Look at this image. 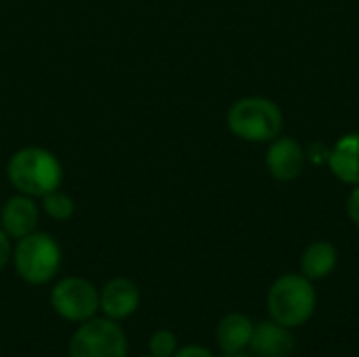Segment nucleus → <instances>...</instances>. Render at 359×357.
<instances>
[{
  "instance_id": "obj_1",
  "label": "nucleus",
  "mask_w": 359,
  "mask_h": 357,
  "mask_svg": "<svg viewBox=\"0 0 359 357\" xmlns=\"http://www.w3.org/2000/svg\"><path fill=\"white\" fill-rule=\"evenodd\" d=\"M6 181L17 194L40 200L63 183V164L46 147L25 145L11 154L6 162Z\"/></svg>"
},
{
  "instance_id": "obj_2",
  "label": "nucleus",
  "mask_w": 359,
  "mask_h": 357,
  "mask_svg": "<svg viewBox=\"0 0 359 357\" xmlns=\"http://www.w3.org/2000/svg\"><path fill=\"white\" fill-rule=\"evenodd\" d=\"M13 265L17 276L29 286H46L57 278L63 261L59 242L46 231H32L13 246Z\"/></svg>"
},
{
  "instance_id": "obj_3",
  "label": "nucleus",
  "mask_w": 359,
  "mask_h": 357,
  "mask_svg": "<svg viewBox=\"0 0 359 357\" xmlns=\"http://www.w3.org/2000/svg\"><path fill=\"white\" fill-rule=\"evenodd\" d=\"M318 305L313 282L303 274H286L278 278L267 292V309L271 320L286 328L303 326L311 320Z\"/></svg>"
},
{
  "instance_id": "obj_4",
  "label": "nucleus",
  "mask_w": 359,
  "mask_h": 357,
  "mask_svg": "<svg viewBox=\"0 0 359 357\" xmlns=\"http://www.w3.org/2000/svg\"><path fill=\"white\" fill-rule=\"evenodd\" d=\"M284 116L278 103L265 97L238 99L227 112V128L233 137L248 143H265L280 137Z\"/></svg>"
},
{
  "instance_id": "obj_5",
  "label": "nucleus",
  "mask_w": 359,
  "mask_h": 357,
  "mask_svg": "<svg viewBox=\"0 0 359 357\" xmlns=\"http://www.w3.org/2000/svg\"><path fill=\"white\" fill-rule=\"evenodd\" d=\"M67 353L69 357H128V341L118 322L95 316L76 328Z\"/></svg>"
},
{
  "instance_id": "obj_6",
  "label": "nucleus",
  "mask_w": 359,
  "mask_h": 357,
  "mask_svg": "<svg viewBox=\"0 0 359 357\" xmlns=\"http://www.w3.org/2000/svg\"><path fill=\"white\" fill-rule=\"evenodd\" d=\"M50 307L61 320L82 324L99 314V290L86 278H61L50 288Z\"/></svg>"
},
{
  "instance_id": "obj_7",
  "label": "nucleus",
  "mask_w": 359,
  "mask_h": 357,
  "mask_svg": "<svg viewBox=\"0 0 359 357\" xmlns=\"http://www.w3.org/2000/svg\"><path fill=\"white\" fill-rule=\"evenodd\" d=\"M139 305L141 290L130 278H111L99 290V311L114 322L130 318Z\"/></svg>"
},
{
  "instance_id": "obj_8",
  "label": "nucleus",
  "mask_w": 359,
  "mask_h": 357,
  "mask_svg": "<svg viewBox=\"0 0 359 357\" xmlns=\"http://www.w3.org/2000/svg\"><path fill=\"white\" fill-rule=\"evenodd\" d=\"M40 213L42 210L36 198L15 191V196H11L0 208V227L8 234L11 240H21L36 231Z\"/></svg>"
},
{
  "instance_id": "obj_9",
  "label": "nucleus",
  "mask_w": 359,
  "mask_h": 357,
  "mask_svg": "<svg viewBox=\"0 0 359 357\" xmlns=\"http://www.w3.org/2000/svg\"><path fill=\"white\" fill-rule=\"evenodd\" d=\"M305 160L307 158L303 147L290 137H276L265 156L269 175L282 183H290L299 179L305 168Z\"/></svg>"
},
{
  "instance_id": "obj_10",
  "label": "nucleus",
  "mask_w": 359,
  "mask_h": 357,
  "mask_svg": "<svg viewBox=\"0 0 359 357\" xmlns=\"http://www.w3.org/2000/svg\"><path fill=\"white\" fill-rule=\"evenodd\" d=\"M294 345L297 341L290 328L278 324L276 320L257 324L250 339V349L257 357H290Z\"/></svg>"
},
{
  "instance_id": "obj_11",
  "label": "nucleus",
  "mask_w": 359,
  "mask_h": 357,
  "mask_svg": "<svg viewBox=\"0 0 359 357\" xmlns=\"http://www.w3.org/2000/svg\"><path fill=\"white\" fill-rule=\"evenodd\" d=\"M332 175L349 185H359V133L343 135L328 154Z\"/></svg>"
},
{
  "instance_id": "obj_12",
  "label": "nucleus",
  "mask_w": 359,
  "mask_h": 357,
  "mask_svg": "<svg viewBox=\"0 0 359 357\" xmlns=\"http://www.w3.org/2000/svg\"><path fill=\"white\" fill-rule=\"evenodd\" d=\"M252 330L255 324L250 322V318H246L244 314H229L217 326V343L225 356L242 353L246 347H250Z\"/></svg>"
},
{
  "instance_id": "obj_13",
  "label": "nucleus",
  "mask_w": 359,
  "mask_h": 357,
  "mask_svg": "<svg viewBox=\"0 0 359 357\" xmlns=\"http://www.w3.org/2000/svg\"><path fill=\"white\" fill-rule=\"evenodd\" d=\"M337 263H339V252L334 244L320 240L305 248L301 257V271L307 280L316 282V280L328 278L337 269Z\"/></svg>"
},
{
  "instance_id": "obj_14",
  "label": "nucleus",
  "mask_w": 359,
  "mask_h": 357,
  "mask_svg": "<svg viewBox=\"0 0 359 357\" xmlns=\"http://www.w3.org/2000/svg\"><path fill=\"white\" fill-rule=\"evenodd\" d=\"M40 210L48 219L61 223V221H69L74 217L76 202H74V198L69 194L61 191V187H59V189H55V191H50V194L40 198Z\"/></svg>"
},
{
  "instance_id": "obj_15",
  "label": "nucleus",
  "mask_w": 359,
  "mask_h": 357,
  "mask_svg": "<svg viewBox=\"0 0 359 357\" xmlns=\"http://www.w3.org/2000/svg\"><path fill=\"white\" fill-rule=\"evenodd\" d=\"M179 349V341L177 335L168 328L156 330L149 337V356L154 357H172Z\"/></svg>"
},
{
  "instance_id": "obj_16",
  "label": "nucleus",
  "mask_w": 359,
  "mask_h": 357,
  "mask_svg": "<svg viewBox=\"0 0 359 357\" xmlns=\"http://www.w3.org/2000/svg\"><path fill=\"white\" fill-rule=\"evenodd\" d=\"M11 259H13V244L8 234L0 227V271L11 263Z\"/></svg>"
},
{
  "instance_id": "obj_17",
  "label": "nucleus",
  "mask_w": 359,
  "mask_h": 357,
  "mask_svg": "<svg viewBox=\"0 0 359 357\" xmlns=\"http://www.w3.org/2000/svg\"><path fill=\"white\" fill-rule=\"evenodd\" d=\"M172 357H215L210 349L202 347V345H185V347H179L177 353Z\"/></svg>"
},
{
  "instance_id": "obj_18",
  "label": "nucleus",
  "mask_w": 359,
  "mask_h": 357,
  "mask_svg": "<svg viewBox=\"0 0 359 357\" xmlns=\"http://www.w3.org/2000/svg\"><path fill=\"white\" fill-rule=\"evenodd\" d=\"M347 215H349V219L359 227V185L351 191V196L347 200Z\"/></svg>"
},
{
  "instance_id": "obj_19",
  "label": "nucleus",
  "mask_w": 359,
  "mask_h": 357,
  "mask_svg": "<svg viewBox=\"0 0 359 357\" xmlns=\"http://www.w3.org/2000/svg\"><path fill=\"white\" fill-rule=\"evenodd\" d=\"M225 357H250V356H246V353L242 351V353H227Z\"/></svg>"
},
{
  "instance_id": "obj_20",
  "label": "nucleus",
  "mask_w": 359,
  "mask_h": 357,
  "mask_svg": "<svg viewBox=\"0 0 359 357\" xmlns=\"http://www.w3.org/2000/svg\"><path fill=\"white\" fill-rule=\"evenodd\" d=\"M141 357H154V356H141Z\"/></svg>"
}]
</instances>
